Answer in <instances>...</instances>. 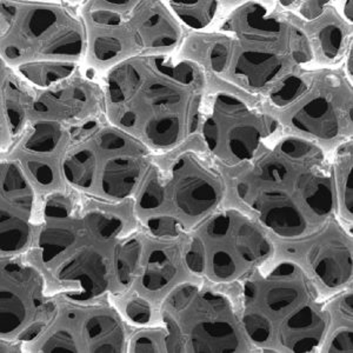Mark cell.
Segmentation results:
<instances>
[{
	"label": "cell",
	"instance_id": "2",
	"mask_svg": "<svg viewBox=\"0 0 353 353\" xmlns=\"http://www.w3.org/2000/svg\"><path fill=\"white\" fill-rule=\"evenodd\" d=\"M184 56L251 96L268 97L314 63L307 37L278 3H237L212 32H196Z\"/></svg>",
	"mask_w": 353,
	"mask_h": 353
},
{
	"label": "cell",
	"instance_id": "13",
	"mask_svg": "<svg viewBox=\"0 0 353 353\" xmlns=\"http://www.w3.org/2000/svg\"><path fill=\"white\" fill-rule=\"evenodd\" d=\"M198 130L210 156L228 168H237L249 164L281 136V124L241 94L218 90L205 97Z\"/></svg>",
	"mask_w": 353,
	"mask_h": 353
},
{
	"label": "cell",
	"instance_id": "23",
	"mask_svg": "<svg viewBox=\"0 0 353 353\" xmlns=\"http://www.w3.org/2000/svg\"><path fill=\"white\" fill-rule=\"evenodd\" d=\"M352 166V141L349 139L338 148L332 176L337 210L350 228H352L353 218Z\"/></svg>",
	"mask_w": 353,
	"mask_h": 353
},
{
	"label": "cell",
	"instance_id": "20",
	"mask_svg": "<svg viewBox=\"0 0 353 353\" xmlns=\"http://www.w3.org/2000/svg\"><path fill=\"white\" fill-rule=\"evenodd\" d=\"M346 233L330 221L306 249L307 265L326 289H341L352 279V244Z\"/></svg>",
	"mask_w": 353,
	"mask_h": 353
},
{
	"label": "cell",
	"instance_id": "14",
	"mask_svg": "<svg viewBox=\"0 0 353 353\" xmlns=\"http://www.w3.org/2000/svg\"><path fill=\"white\" fill-rule=\"evenodd\" d=\"M129 345L124 321L113 306L56 298L50 319L19 352H128Z\"/></svg>",
	"mask_w": 353,
	"mask_h": 353
},
{
	"label": "cell",
	"instance_id": "22",
	"mask_svg": "<svg viewBox=\"0 0 353 353\" xmlns=\"http://www.w3.org/2000/svg\"><path fill=\"white\" fill-rule=\"evenodd\" d=\"M37 90L1 61V152L24 132Z\"/></svg>",
	"mask_w": 353,
	"mask_h": 353
},
{
	"label": "cell",
	"instance_id": "18",
	"mask_svg": "<svg viewBox=\"0 0 353 353\" xmlns=\"http://www.w3.org/2000/svg\"><path fill=\"white\" fill-rule=\"evenodd\" d=\"M105 114L103 85L97 81L94 68L81 65L61 84L37 91L30 119L58 121L77 130Z\"/></svg>",
	"mask_w": 353,
	"mask_h": 353
},
{
	"label": "cell",
	"instance_id": "21",
	"mask_svg": "<svg viewBox=\"0 0 353 353\" xmlns=\"http://www.w3.org/2000/svg\"><path fill=\"white\" fill-rule=\"evenodd\" d=\"M296 21L307 37L314 63L331 68L345 61L352 50V25L344 19L331 1L312 21H301L297 18Z\"/></svg>",
	"mask_w": 353,
	"mask_h": 353
},
{
	"label": "cell",
	"instance_id": "6",
	"mask_svg": "<svg viewBox=\"0 0 353 353\" xmlns=\"http://www.w3.org/2000/svg\"><path fill=\"white\" fill-rule=\"evenodd\" d=\"M225 176L209 157L185 150L151 169L133 199L137 219L156 237H179L221 209Z\"/></svg>",
	"mask_w": 353,
	"mask_h": 353
},
{
	"label": "cell",
	"instance_id": "19",
	"mask_svg": "<svg viewBox=\"0 0 353 353\" xmlns=\"http://www.w3.org/2000/svg\"><path fill=\"white\" fill-rule=\"evenodd\" d=\"M186 236L156 237L141 230V251L129 289L132 296L152 304L153 298L165 299L174 288L188 281L184 274L192 273L185 261Z\"/></svg>",
	"mask_w": 353,
	"mask_h": 353
},
{
	"label": "cell",
	"instance_id": "7",
	"mask_svg": "<svg viewBox=\"0 0 353 353\" xmlns=\"http://www.w3.org/2000/svg\"><path fill=\"white\" fill-rule=\"evenodd\" d=\"M152 152L105 116L77 129L63 165L65 185L106 203L134 199Z\"/></svg>",
	"mask_w": 353,
	"mask_h": 353
},
{
	"label": "cell",
	"instance_id": "24",
	"mask_svg": "<svg viewBox=\"0 0 353 353\" xmlns=\"http://www.w3.org/2000/svg\"><path fill=\"white\" fill-rule=\"evenodd\" d=\"M81 65L68 61H36L12 68L30 86L37 91H44L72 77Z\"/></svg>",
	"mask_w": 353,
	"mask_h": 353
},
{
	"label": "cell",
	"instance_id": "3",
	"mask_svg": "<svg viewBox=\"0 0 353 353\" xmlns=\"http://www.w3.org/2000/svg\"><path fill=\"white\" fill-rule=\"evenodd\" d=\"M101 85L110 123L152 153L172 152L199 128L204 70L185 57L132 58L109 68Z\"/></svg>",
	"mask_w": 353,
	"mask_h": 353
},
{
	"label": "cell",
	"instance_id": "15",
	"mask_svg": "<svg viewBox=\"0 0 353 353\" xmlns=\"http://www.w3.org/2000/svg\"><path fill=\"white\" fill-rule=\"evenodd\" d=\"M0 264L1 346H12L19 352L50 319L56 298L48 296L43 273L25 254L1 257Z\"/></svg>",
	"mask_w": 353,
	"mask_h": 353
},
{
	"label": "cell",
	"instance_id": "9",
	"mask_svg": "<svg viewBox=\"0 0 353 353\" xmlns=\"http://www.w3.org/2000/svg\"><path fill=\"white\" fill-rule=\"evenodd\" d=\"M88 36L81 8L71 1L1 0V61L11 68L36 61L81 63Z\"/></svg>",
	"mask_w": 353,
	"mask_h": 353
},
{
	"label": "cell",
	"instance_id": "28",
	"mask_svg": "<svg viewBox=\"0 0 353 353\" xmlns=\"http://www.w3.org/2000/svg\"><path fill=\"white\" fill-rule=\"evenodd\" d=\"M353 1L352 0H349V1H345L344 3V8H343V12L341 13V16L344 17V19H345L349 24L352 25L353 21Z\"/></svg>",
	"mask_w": 353,
	"mask_h": 353
},
{
	"label": "cell",
	"instance_id": "5",
	"mask_svg": "<svg viewBox=\"0 0 353 353\" xmlns=\"http://www.w3.org/2000/svg\"><path fill=\"white\" fill-rule=\"evenodd\" d=\"M241 323L265 352H312L325 341L331 314L301 265H264L243 281Z\"/></svg>",
	"mask_w": 353,
	"mask_h": 353
},
{
	"label": "cell",
	"instance_id": "1",
	"mask_svg": "<svg viewBox=\"0 0 353 353\" xmlns=\"http://www.w3.org/2000/svg\"><path fill=\"white\" fill-rule=\"evenodd\" d=\"M129 203L97 201L70 188L39 196L25 256L41 270L50 297L88 303L124 294L121 253L139 223Z\"/></svg>",
	"mask_w": 353,
	"mask_h": 353
},
{
	"label": "cell",
	"instance_id": "17",
	"mask_svg": "<svg viewBox=\"0 0 353 353\" xmlns=\"http://www.w3.org/2000/svg\"><path fill=\"white\" fill-rule=\"evenodd\" d=\"M0 194L1 257L24 256L36 232L39 194L21 165L3 157Z\"/></svg>",
	"mask_w": 353,
	"mask_h": 353
},
{
	"label": "cell",
	"instance_id": "25",
	"mask_svg": "<svg viewBox=\"0 0 353 353\" xmlns=\"http://www.w3.org/2000/svg\"><path fill=\"white\" fill-rule=\"evenodd\" d=\"M221 1H196V3H181L166 1L168 8L179 24L191 28L196 32H204L206 28L213 25L218 12L221 11Z\"/></svg>",
	"mask_w": 353,
	"mask_h": 353
},
{
	"label": "cell",
	"instance_id": "16",
	"mask_svg": "<svg viewBox=\"0 0 353 353\" xmlns=\"http://www.w3.org/2000/svg\"><path fill=\"white\" fill-rule=\"evenodd\" d=\"M74 131L58 121L33 118L1 157L21 165L39 196L65 189L63 165Z\"/></svg>",
	"mask_w": 353,
	"mask_h": 353
},
{
	"label": "cell",
	"instance_id": "26",
	"mask_svg": "<svg viewBox=\"0 0 353 353\" xmlns=\"http://www.w3.org/2000/svg\"><path fill=\"white\" fill-rule=\"evenodd\" d=\"M125 317L128 318L133 325L139 327H148L152 321V304L143 298L130 296L124 305Z\"/></svg>",
	"mask_w": 353,
	"mask_h": 353
},
{
	"label": "cell",
	"instance_id": "10",
	"mask_svg": "<svg viewBox=\"0 0 353 353\" xmlns=\"http://www.w3.org/2000/svg\"><path fill=\"white\" fill-rule=\"evenodd\" d=\"M165 352H250L239 309L225 293L192 281L161 301Z\"/></svg>",
	"mask_w": 353,
	"mask_h": 353
},
{
	"label": "cell",
	"instance_id": "27",
	"mask_svg": "<svg viewBox=\"0 0 353 353\" xmlns=\"http://www.w3.org/2000/svg\"><path fill=\"white\" fill-rule=\"evenodd\" d=\"M327 339V338H326ZM325 339V341H326ZM326 352L352 353L353 352V325L336 327L327 339Z\"/></svg>",
	"mask_w": 353,
	"mask_h": 353
},
{
	"label": "cell",
	"instance_id": "8",
	"mask_svg": "<svg viewBox=\"0 0 353 353\" xmlns=\"http://www.w3.org/2000/svg\"><path fill=\"white\" fill-rule=\"evenodd\" d=\"M81 11L92 68L108 71L137 57L171 53L183 41V26L166 1L93 0L81 3Z\"/></svg>",
	"mask_w": 353,
	"mask_h": 353
},
{
	"label": "cell",
	"instance_id": "4",
	"mask_svg": "<svg viewBox=\"0 0 353 353\" xmlns=\"http://www.w3.org/2000/svg\"><path fill=\"white\" fill-rule=\"evenodd\" d=\"M234 178L236 196L256 221L283 239H305L337 211L332 165L303 137L270 141Z\"/></svg>",
	"mask_w": 353,
	"mask_h": 353
},
{
	"label": "cell",
	"instance_id": "12",
	"mask_svg": "<svg viewBox=\"0 0 353 353\" xmlns=\"http://www.w3.org/2000/svg\"><path fill=\"white\" fill-rule=\"evenodd\" d=\"M266 101L281 124L310 141H346L352 133V81L334 68L303 70Z\"/></svg>",
	"mask_w": 353,
	"mask_h": 353
},
{
	"label": "cell",
	"instance_id": "11",
	"mask_svg": "<svg viewBox=\"0 0 353 353\" xmlns=\"http://www.w3.org/2000/svg\"><path fill=\"white\" fill-rule=\"evenodd\" d=\"M272 254V241L264 228L233 208L217 210L186 236L188 269L214 285L244 281Z\"/></svg>",
	"mask_w": 353,
	"mask_h": 353
}]
</instances>
